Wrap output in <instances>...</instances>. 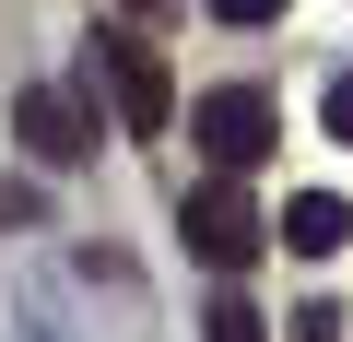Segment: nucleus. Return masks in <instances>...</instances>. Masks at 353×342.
<instances>
[{"label":"nucleus","instance_id":"nucleus-1","mask_svg":"<svg viewBox=\"0 0 353 342\" xmlns=\"http://www.w3.org/2000/svg\"><path fill=\"white\" fill-rule=\"evenodd\" d=\"M94 71H106V106H118V130H130V142L176 130V71H165V48H153V36L106 24V36H94Z\"/></svg>","mask_w":353,"mask_h":342},{"label":"nucleus","instance_id":"nucleus-2","mask_svg":"<svg viewBox=\"0 0 353 342\" xmlns=\"http://www.w3.org/2000/svg\"><path fill=\"white\" fill-rule=\"evenodd\" d=\"M189 142L212 153V178H248V165H271V142H283V106L259 83H224V95L189 106Z\"/></svg>","mask_w":353,"mask_h":342},{"label":"nucleus","instance_id":"nucleus-3","mask_svg":"<svg viewBox=\"0 0 353 342\" xmlns=\"http://www.w3.org/2000/svg\"><path fill=\"white\" fill-rule=\"evenodd\" d=\"M176 236H189V248H201L212 272H248L271 225H259V201H248L236 178H201V189H189V213H176Z\"/></svg>","mask_w":353,"mask_h":342},{"label":"nucleus","instance_id":"nucleus-4","mask_svg":"<svg viewBox=\"0 0 353 342\" xmlns=\"http://www.w3.org/2000/svg\"><path fill=\"white\" fill-rule=\"evenodd\" d=\"M12 130L36 142V165H83V153H94V106H83L71 83H36V95L12 106Z\"/></svg>","mask_w":353,"mask_h":342},{"label":"nucleus","instance_id":"nucleus-5","mask_svg":"<svg viewBox=\"0 0 353 342\" xmlns=\"http://www.w3.org/2000/svg\"><path fill=\"white\" fill-rule=\"evenodd\" d=\"M271 236H283V248H294V260H330V248H341V236H353V213H341V201H330V189H294V201H283V225H271Z\"/></svg>","mask_w":353,"mask_h":342},{"label":"nucleus","instance_id":"nucleus-6","mask_svg":"<svg viewBox=\"0 0 353 342\" xmlns=\"http://www.w3.org/2000/svg\"><path fill=\"white\" fill-rule=\"evenodd\" d=\"M201 342H271V319H259L248 295H212V319H201Z\"/></svg>","mask_w":353,"mask_h":342},{"label":"nucleus","instance_id":"nucleus-7","mask_svg":"<svg viewBox=\"0 0 353 342\" xmlns=\"http://www.w3.org/2000/svg\"><path fill=\"white\" fill-rule=\"evenodd\" d=\"M201 12H212V24H271L283 0H201Z\"/></svg>","mask_w":353,"mask_h":342},{"label":"nucleus","instance_id":"nucleus-8","mask_svg":"<svg viewBox=\"0 0 353 342\" xmlns=\"http://www.w3.org/2000/svg\"><path fill=\"white\" fill-rule=\"evenodd\" d=\"M330 130H341V142H353V83H330Z\"/></svg>","mask_w":353,"mask_h":342},{"label":"nucleus","instance_id":"nucleus-9","mask_svg":"<svg viewBox=\"0 0 353 342\" xmlns=\"http://www.w3.org/2000/svg\"><path fill=\"white\" fill-rule=\"evenodd\" d=\"M130 12H176V0H130Z\"/></svg>","mask_w":353,"mask_h":342}]
</instances>
